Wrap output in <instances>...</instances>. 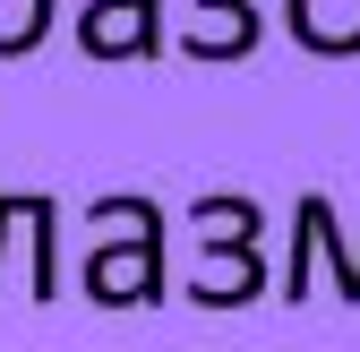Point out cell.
Here are the masks:
<instances>
[{"instance_id":"1","label":"cell","mask_w":360,"mask_h":352,"mask_svg":"<svg viewBox=\"0 0 360 352\" xmlns=\"http://www.w3.org/2000/svg\"><path fill=\"white\" fill-rule=\"evenodd\" d=\"M86 301L95 310H155L163 301V232L155 224H112V241L86 258Z\"/></svg>"},{"instance_id":"9","label":"cell","mask_w":360,"mask_h":352,"mask_svg":"<svg viewBox=\"0 0 360 352\" xmlns=\"http://www.w3.org/2000/svg\"><path fill=\"white\" fill-rule=\"evenodd\" d=\"M52 34V0H0V61H26Z\"/></svg>"},{"instance_id":"5","label":"cell","mask_w":360,"mask_h":352,"mask_svg":"<svg viewBox=\"0 0 360 352\" xmlns=\"http://www.w3.org/2000/svg\"><path fill=\"white\" fill-rule=\"evenodd\" d=\"M257 0H189V18H180V52L189 61H240V52H257Z\"/></svg>"},{"instance_id":"11","label":"cell","mask_w":360,"mask_h":352,"mask_svg":"<svg viewBox=\"0 0 360 352\" xmlns=\"http://www.w3.org/2000/svg\"><path fill=\"white\" fill-rule=\"evenodd\" d=\"M18 215H26V189H9V198H0V258H9V232H18Z\"/></svg>"},{"instance_id":"7","label":"cell","mask_w":360,"mask_h":352,"mask_svg":"<svg viewBox=\"0 0 360 352\" xmlns=\"http://www.w3.org/2000/svg\"><path fill=\"white\" fill-rule=\"evenodd\" d=\"M189 224H198V241L257 249V232H266V206H249V198H198V206H189Z\"/></svg>"},{"instance_id":"6","label":"cell","mask_w":360,"mask_h":352,"mask_svg":"<svg viewBox=\"0 0 360 352\" xmlns=\"http://www.w3.org/2000/svg\"><path fill=\"white\" fill-rule=\"evenodd\" d=\"M283 26L318 61H352L360 52V0H283Z\"/></svg>"},{"instance_id":"8","label":"cell","mask_w":360,"mask_h":352,"mask_svg":"<svg viewBox=\"0 0 360 352\" xmlns=\"http://www.w3.org/2000/svg\"><path fill=\"white\" fill-rule=\"evenodd\" d=\"M26 232H34V301H60V206L26 189Z\"/></svg>"},{"instance_id":"4","label":"cell","mask_w":360,"mask_h":352,"mask_svg":"<svg viewBox=\"0 0 360 352\" xmlns=\"http://www.w3.org/2000/svg\"><path fill=\"white\" fill-rule=\"evenodd\" d=\"M189 301H198V310H249V301H266V258L232 249V241H198Z\"/></svg>"},{"instance_id":"3","label":"cell","mask_w":360,"mask_h":352,"mask_svg":"<svg viewBox=\"0 0 360 352\" xmlns=\"http://www.w3.org/2000/svg\"><path fill=\"white\" fill-rule=\"evenodd\" d=\"M163 0H86L77 9V52L86 61H155L163 52Z\"/></svg>"},{"instance_id":"10","label":"cell","mask_w":360,"mask_h":352,"mask_svg":"<svg viewBox=\"0 0 360 352\" xmlns=\"http://www.w3.org/2000/svg\"><path fill=\"white\" fill-rule=\"evenodd\" d=\"M86 224H95V232H112V224H155V232H163V206H155V198H95Z\"/></svg>"},{"instance_id":"2","label":"cell","mask_w":360,"mask_h":352,"mask_svg":"<svg viewBox=\"0 0 360 352\" xmlns=\"http://www.w3.org/2000/svg\"><path fill=\"white\" fill-rule=\"evenodd\" d=\"M335 267V301H360V249L335 241V206L309 189L292 206V267H283V301H309V275Z\"/></svg>"}]
</instances>
